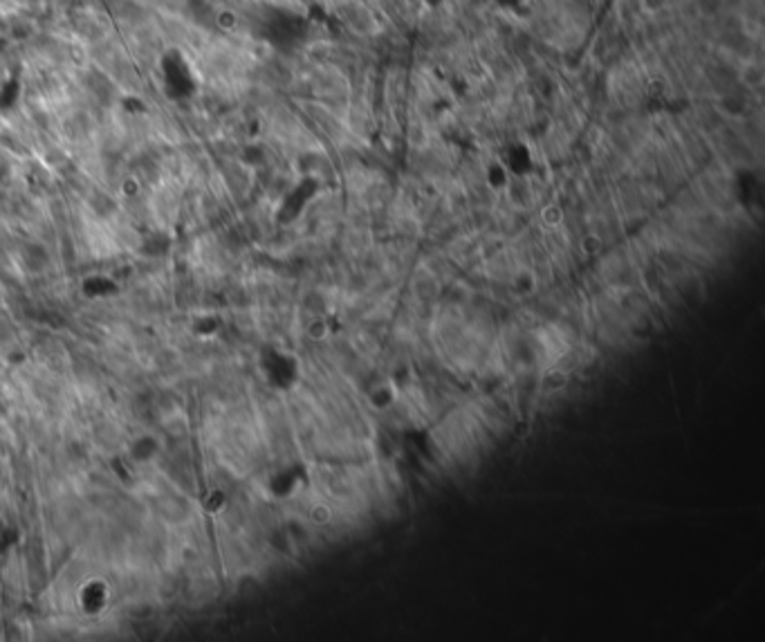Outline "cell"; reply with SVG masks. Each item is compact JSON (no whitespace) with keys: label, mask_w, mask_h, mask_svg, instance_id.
<instances>
[{"label":"cell","mask_w":765,"mask_h":642,"mask_svg":"<svg viewBox=\"0 0 765 642\" xmlns=\"http://www.w3.org/2000/svg\"><path fill=\"white\" fill-rule=\"evenodd\" d=\"M539 218H541V222H543L546 227L557 229V227H561V225H563V220H565V212H563V207H561V205H557V202H548V205L541 207Z\"/></svg>","instance_id":"7a4b0ae2"},{"label":"cell","mask_w":765,"mask_h":642,"mask_svg":"<svg viewBox=\"0 0 765 642\" xmlns=\"http://www.w3.org/2000/svg\"><path fill=\"white\" fill-rule=\"evenodd\" d=\"M308 335L310 339H314V342H323V339H328V335H330V328H328V321L323 317H316L308 323Z\"/></svg>","instance_id":"52a82bcc"},{"label":"cell","mask_w":765,"mask_h":642,"mask_svg":"<svg viewBox=\"0 0 765 642\" xmlns=\"http://www.w3.org/2000/svg\"><path fill=\"white\" fill-rule=\"evenodd\" d=\"M308 519L314 523V526H321V528L330 526V523L335 521V510L328 503H314L310 508V512H308Z\"/></svg>","instance_id":"277c9868"},{"label":"cell","mask_w":765,"mask_h":642,"mask_svg":"<svg viewBox=\"0 0 765 642\" xmlns=\"http://www.w3.org/2000/svg\"><path fill=\"white\" fill-rule=\"evenodd\" d=\"M738 76H741V81H743L747 88H761V86H763V79H765L763 68H761L759 63H745L743 68H741V74H738Z\"/></svg>","instance_id":"8992f818"},{"label":"cell","mask_w":765,"mask_h":642,"mask_svg":"<svg viewBox=\"0 0 765 642\" xmlns=\"http://www.w3.org/2000/svg\"><path fill=\"white\" fill-rule=\"evenodd\" d=\"M512 287H514V292H517V294H530L536 287V274L530 272V270L517 272V274H514V279H512Z\"/></svg>","instance_id":"3957f363"},{"label":"cell","mask_w":765,"mask_h":642,"mask_svg":"<svg viewBox=\"0 0 765 642\" xmlns=\"http://www.w3.org/2000/svg\"><path fill=\"white\" fill-rule=\"evenodd\" d=\"M640 3H642V9H644V11H649V14H655V11H662V9L669 5V0H640Z\"/></svg>","instance_id":"9c48e42d"},{"label":"cell","mask_w":765,"mask_h":642,"mask_svg":"<svg viewBox=\"0 0 765 642\" xmlns=\"http://www.w3.org/2000/svg\"><path fill=\"white\" fill-rule=\"evenodd\" d=\"M579 250H582L586 256H599L604 250V239L597 231H586L582 239H579Z\"/></svg>","instance_id":"5b68a950"},{"label":"cell","mask_w":765,"mask_h":642,"mask_svg":"<svg viewBox=\"0 0 765 642\" xmlns=\"http://www.w3.org/2000/svg\"><path fill=\"white\" fill-rule=\"evenodd\" d=\"M723 3L725 0H698V9H701L703 14H718L723 9Z\"/></svg>","instance_id":"ba28073f"},{"label":"cell","mask_w":765,"mask_h":642,"mask_svg":"<svg viewBox=\"0 0 765 642\" xmlns=\"http://www.w3.org/2000/svg\"><path fill=\"white\" fill-rule=\"evenodd\" d=\"M568 384H570L568 371H563L557 364L543 366V373H541V379H539V386L543 393H548V396H557V393L568 389Z\"/></svg>","instance_id":"6da1fadb"}]
</instances>
